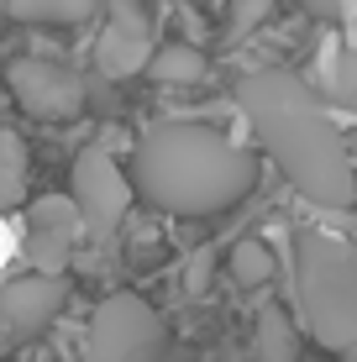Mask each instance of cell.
Here are the masks:
<instances>
[{
    "instance_id": "6da1fadb",
    "label": "cell",
    "mask_w": 357,
    "mask_h": 362,
    "mask_svg": "<svg viewBox=\"0 0 357 362\" xmlns=\"http://www.w3.org/2000/svg\"><path fill=\"white\" fill-rule=\"evenodd\" d=\"M237 105L257 132L263 153L279 163V173L321 210H347L357 199V168L347 158V142L321 110L315 90L289 69H252L237 79Z\"/></svg>"
},
{
    "instance_id": "5bb4252c",
    "label": "cell",
    "mask_w": 357,
    "mask_h": 362,
    "mask_svg": "<svg viewBox=\"0 0 357 362\" xmlns=\"http://www.w3.org/2000/svg\"><path fill=\"white\" fill-rule=\"evenodd\" d=\"M231 279H237L242 289H257V284L274 279V252H268V242H257V236L237 242V252H231Z\"/></svg>"
},
{
    "instance_id": "9c48e42d",
    "label": "cell",
    "mask_w": 357,
    "mask_h": 362,
    "mask_svg": "<svg viewBox=\"0 0 357 362\" xmlns=\"http://www.w3.org/2000/svg\"><path fill=\"white\" fill-rule=\"evenodd\" d=\"M74 226H79V210L64 194H42L27 210V263L42 273H64L74 257Z\"/></svg>"
},
{
    "instance_id": "5b68a950",
    "label": "cell",
    "mask_w": 357,
    "mask_h": 362,
    "mask_svg": "<svg viewBox=\"0 0 357 362\" xmlns=\"http://www.w3.org/2000/svg\"><path fill=\"white\" fill-rule=\"evenodd\" d=\"M131 199H137V189H131V179L116 168V158L105 147H84L74 158V210H79V226L95 242H105L127 221Z\"/></svg>"
},
{
    "instance_id": "7c38bea8",
    "label": "cell",
    "mask_w": 357,
    "mask_h": 362,
    "mask_svg": "<svg viewBox=\"0 0 357 362\" xmlns=\"http://www.w3.org/2000/svg\"><path fill=\"white\" fill-rule=\"evenodd\" d=\"M147 69H153L158 84H194V79H205V53L194 42H168L147 58Z\"/></svg>"
},
{
    "instance_id": "277c9868",
    "label": "cell",
    "mask_w": 357,
    "mask_h": 362,
    "mask_svg": "<svg viewBox=\"0 0 357 362\" xmlns=\"http://www.w3.org/2000/svg\"><path fill=\"white\" fill-rule=\"evenodd\" d=\"M84 362H168V326L147 299L110 294L90 315Z\"/></svg>"
},
{
    "instance_id": "e0dca14e",
    "label": "cell",
    "mask_w": 357,
    "mask_h": 362,
    "mask_svg": "<svg viewBox=\"0 0 357 362\" xmlns=\"http://www.w3.org/2000/svg\"><path fill=\"white\" fill-rule=\"evenodd\" d=\"M268 11H274V0H231V21H226L231 42H237V37H247L257 21L268 16Z\"/></svg>"
},
{
    "instance_id": "ac0fdd59",
    "label": "cell",
    "mask_w": 357,
    "mask_h": 362,
    "mask_svg": "<svg viewBox=\"0 0 357 362\" xmlns=\"http://www.w3.org/2000/svg\"><path fill=\"white\" fill-rule=\"evenodd\" d=\"M211 268H216V252H200L189 263V273H184V289L189 294H205V284H211Z\"/></svg>"
},
{
    "instance_id": "ffe728a7",
    "label": "cell",
    "mask_w": 357,
    "mask_h": 362,
    "mask_svg": "<svg viewBox=\"0 0 357 362\" xmlns=\"http://www.w3.org/2000/svg\"><path fill=\"white\" fill-rule=\"evenodd\" d=\"M352 362H357V357H352Z\"/></svg>"
},
{
    "instance_id": "9a60e30c",
    "label": "cell",
    "mask_w": 357,
    "mask_h": 362,
    "mask_svg": "<svg viewBox=\"0 0 357 362\" xmlns=\"http://www.w3.org/2000/svg\"><path fill=\"white\" fill-rule=\"evenodd\" d=\"M305 11L321 21H336V27H347L352 47H357V0H305Z\"/></svg>"
},
{
    "instance_id": "2e32d148",
    "label": "cell",
    "mask_w": 357,
    "mask_h": 362,
    "mask_svg": "<svg viewBox=\"0 0 357 362\" xmlns=\"http://www.w3.org/2000/svg\"><path fill=\"white\" fill-rule=\"evenodd\" d=\"M331 90L347 110H357V53H336V64H331Z\"/></svg>"
},
{
    "instance_id": "7a4b0ae2",
    "label": "cell",
    "mask_w": 357,
    "mask_h": 362,
    "mask_svg": "<svg viewBox=\"0 0 357 362\" xmlns=\"http://www.w3.org/2000/svg\"><path fill=\"white\" fill-rule=\"evenodd\" d=\"M131 189L163 216H221L252 194L257 158L242 153L211 127L194 121H153L131 153Z\"/></svg>"
},
{
    "instance_id": "30bf717a",
    "label": "cell",
    "mask_w": 357,
    "mask_h": 362,
    "mask_svg": "<svg viewBox=\"0 0 357 362\" xmlns=\"http://www.w3.org/2000/svg\"><path fill=\"white\" fill-rule=\"evenodd\" d=\"M27 179H32V158L21 132L0 127V210H16L27 199Z\"/></svg>"
},
{
    "instance_id": "8992f818",
    "label": "cell",
    "mask_w": 357,
    "mask_h": 362,
    "mask_svg": "<svg viewBox=\"0 0 357 362\" xmlns=\"http://www.w3.org/2000/svg\"><path fill=\"white\" fill-rule=\"evenodd\" d=\"M11 100L37 121H69L84 110V79L53 58H16L6 69Z\"/></svg>"
},
{
    "instance_id": "8fae6325",
    "label": "cell",
    "mask_w": 357,
    "mask_h": 362,
    "mask_svg": "<svg viewBox=\"0 0 357 362\" xmlns=\"http://www.w3.org/2000/svg\"><path fill=\"white\" fill-rule=\"evenodd\" d=\"M257 362H300V331L279 305L257 310Z\"/></svg>"
},
{
    "instance_id": "ba28073f",
    "label": "cell",
    "mask_w": 357,
    "mask_h": 362,
    "mask_svg": "<svg viewBox=\"0 0 357 362\" xmlns=\"http://www.w3.org/2000/svg\"><path fill=\"white\" fill-rule=\"evenodd\" d=\"M153 58V27L131 0H110V21L95 42V64H100L105 79H131V74L147 69Z\"/></svg>"
},
{
    "instance_id": "4fadbf2b",
    "label": "cell",
    "mask_w": 357,
    "mask_h": 362,
    "mask_svg": "<svg viewBox=\"0 0 357 362\" xmlns=\"http://www.w3.org/2000/svg\"><path fill=\"white\" fill-rule=\"evenodd\" d=\"M16 21H37V27H74L95 11V0H6Z\"/></svg>"
},
{
    "instance_id": "52a82bcc",
    "label": "cell",
    "mask_w": 357,
    "mask_h": 362,
    "mask_svg": "<svg viewBox=\"0 0 357 362\" xmlns=\"http://www.w3.org/2000/svg\"><path fill=\"white\" fill-rule=\"evenodd\" d=\"M64 305H69V279L64 273L32 268L27 279H11L6 289H0V336H11V341L42 336L58 320Z\"/></svg>"
},
{
    "instance_id": "d6986e66",
    "label": "cell",
    "mask_w": 357,
    "mask_h": 362,
    "mask_svg": "<svg viewBox=\"0 0 357 362\" xmlns=\"http://www.w3.org/2000/svg\"><path fill=\"white\" fill-rule=\"evenodd\" d=\"M347 142V158H352V168H357V136H341Z\"/></svg>"
},
{
    "instance_id": "3957f363",
    "label": "cell",
    "mask_w": 357,
    "mask_h": 362,
    "mask_svg": "<svg viewBox=\"0 0 357 362\" xmlns=\"http://www.w3.org/2000/svg\"><path fill=\"white\" fill-rule=\"evenodd\" d=\"M294 299L321 346H357V247L347 236L321 226L294 236Z\"/></svg>"
}]
</instances>
